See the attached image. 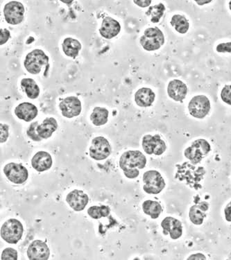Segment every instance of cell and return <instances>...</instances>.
<instances>
[{"label":"cell","instance_id":"25","mask_svg":"<svg viewBox=\"0 0 231 260\" xmlns=\"http://www.w3.org/2000/svg\"><path fill=\"white\" fill-rule=\"evenodd\" d=\"M21 86L25 92L26 96L31 100H35L39 98L40 92V88L37 83L34 79L26 78L21 81Z\"/></svg>","mask_w":231,"mask_h":260},{"label":"cell","instance_id":"43","mask_svg":"<svg viewBox=\"0 0 231 260\" xmlns=\"http://www.w3.org/2000/svg\"><path fill=\"white\" fill-rule=\"evenodd\" d=\"M229 9H230L231 11V0L230 3H229Z\"/></svg>","mask_w":231,"mask_h":260},{"label":"cell","instance_id":"7","mask_svg":"<svg viewBox=\"0 0 231 260\" xmlns=\"http://www.w3.org/2000/svg\"><path fill=\"white\" fill-rule=\"evenodd\" d=\"M144 191L149 194H158L166 187V182L157 171L151 170L143 175Z\"/></svg>","mask_w":231,"mask_h":260},{"label":"cell","instance_id":"10","mask_svg":"<svg viewBox=\"0 0 231 260\" xmlns=\"http://www.w3.org/2000/svg\"><path fill=\"white\" fill-rule=\"evenodd\" d=\"M111 153V146L104 137H96L92 140L90 147V156L95 160L107 159Z\"/></svg>","mask_w":231,"mask_h":260},{"label":"cell","instance_id":"3","mask_svg":"<svg viewBox=\"0 0 231 260\" xmlns=\"http://www.w3.org/2000/svg\"><path fill=\"white\" fill-rule=\"evenodd\" d=\"M23 233V225L16 219H9L1 228L2 238L11 244H16L22 239Z\"/></svg>","mask_w":231,"mask_h":260},{"label":"cell","instance_id":"29","mask_svg":"<svg viewBox=\"0 0 231 260\" xmlns=\"http://www.w3.org/2000/svg\"><path fill=\"white\" fill-rule=\"evenodd\" d=\"M166 7L163 4L160 3L158 5L149 7L148 11L146 12V16L150 18V20L153 23H158L160 18L163 16Z\"/></svg>","mask_w":231,"mask_h":260},{"label":"cell","instance_id":"17","mask_svg":"<svg viewBox=\"0 0 231 260\" xmlns=\"http://www.w3.org/2000/svg\"><path fill=\"white\" fill-rule=\"evenodd\" d=\"M161 226L163 229L164 235L170 233L172 240H178L183 235V226L181 222L172 216H168L161 223Z\"/></svg>","mask_w":231,"mask_h":260},{"label":"cell","instance_id":"2","mask_svg":"<svg viewBox=\"0 0 231 260\" xmlns=\"http://www.w3.org/2000/svg\"><path fill=\"white\" fill-rule=\"evenodd\" d=\"M140 43L144 49L149 52L158 50L164 45V34L158 27L147 28L141 38Z\"/></svg>","mask_w":231,"mask_h":260},{"label":"cell","instance_id":"40","mask_svg":"<svg viewBox=\"0 0 231 260\" xmlns=\"http://www.w3.org/2000/svg\"><path fill=\"white\" fill-rule=\"evenodd\" d=\"M187 259H206V256L202 253L194 254V255H190V257L187 258Z\"/></svg>","mask_w":231,"mask_h":260},{"label":"cell","instance_id":"30","mask_svg":"<svg viewBox=\"0 0 231 260\" xmlns=\"http://www.w3.org/2000/svg\"><path fill=\"white\" fill-rule=\"evenodd\" d=\"M111 212L109 206H92L88 210V215L94 219H100L102 217H107Z\"/></svg>","mask_w":231,"mask_h":260},{"label":"cell","instance_id":"41","mask_svg":"<svg viewBox=\"0 0 231 260\" xmlns=\"http://www.w3.org/2000/svg\"><path fill=\"white\" fill-rule=\"evenodd\" d=\"M194 1L198 5L203 6L211 3L213 0H194Z\"/></svg>","mask_w":231,"mask_h":260},{"label":"cell","instance_id":"5","mask_svg":"<svg viewBox=\"0 0 231 260\" xmlns=\"http://www.w3.org/2000/svg\"><path fill=\"white\" fill-rule=\"evenodd\" d=\"M211 147L208 141L199 139L192 142V145L185 150L184 155L192 164L196 165L211 151Z\"/></svg>","mask_w":231,"mask_h":260},{"label":"cell","instance_id":"36","mask_svg":"<svg viewBox=\"0 0 231 260\" xmlns=\"http://www.w3.org/2000/svg\"><path fill=\"white\" fill-rule=\"evenodd\" d=\"M217 52L219 53H231V42L223 43L217 45Z\"/></svg>","mask_w":231,"mask_h":260},{"label":"cell","instance_id":"27","mask_svg":"<svg viewBox=\"0 0 231 260\" xmlns=\"http://www.w3.org/2000/svg\"><path fill=\"white\" fill-rule=\"evenodd\" d=\"M143 210L146 214L151 216V219H156L160 216L162 208L157 201L147 200L143 203Z\"/></svg>","mask_w":231,"mask_h":260},{"label":"cell","instance_id":"28","mask_svg":"<svg viewBox=\"0 0 231 260\" xmlns=\"http://www.w3.org/2000/svg\"><path fill=\"white\" fill-rule=\"evenodd\" d=\"M170 24L179 34H184L188 31L190 23L185 16L181 15H174L170 21Z\"/></svg>","mask_w":231,"mask_h":260},{"label":"cell","instance_id":"6","mask_svg":"<svg viewBox=\"0 0 231 260\" xmlns=\"http://www.w3.org/2000/svg\"><path fill=\"white\" fill-rule=\"evenodd\" d=\"M119 163L124 172L135 169L142 170L145 168L147 158L140 151H128L123 153Z\"/></svg>","mask_w":231,"mask_h":260},{"label":"cell","instance_id":"32","mask_svg":"<svg viewBox=\"0 0 231 260\" xmlns=\"http://www.w3.org/2000/svg\"><path fill=\"white\" fill-rule=\"evenodd\" d=\"M18 258V252L12 248H6L2 253L1 259L3 260H17Z\"/></svg>","mask_w":231,"mask_h":260},{"label":"cell","instance_id":"19","mask_svg":"<svg viewBox=\"0 0 231 260\" xmlns=\"http://www.w3.org/2000/svg\"><path fill=\"white\" fill-rule=\"evenodd\" d=\"M39 111L37 106L29 102L20 104L15 109V114L19 119L29 122L37 117Z\"/></svg>","mask_w":231,"mask_h":260},{"label":"cell","instance_id":"1","mask_svg":"<svg viewBox=\"0 0 231 260\" xmlns=\"http://www.w3.org/2000/svg\"><path fill=\"white\" fill-rule=\"evenodd\" d=\"M177 172L175 178L179 181L183 182L195 190L202 188L201 181L206 174L205 169L202 167H196L189 162L177 165Z\"/></svg>","mask_w":231,"mask_h":260},{"label":"cell","instance_id":"22","mask_svg":"<svg viewBox=\"0 0 231 260\" xmlns=\"http://www.w3.org/2000/svg\"><path fill=\"white\" fill-rule=\"evenodd\" d=\"M156 94L148 88L139 89L135 94V102L140 107H149L154 102Z\"/></svg>","mask_w":231,"mask_h":260},{"label":"cell","instance_id":"39","mask_svg":"<svg viewBox=\"0 0 231 260\" xmlns=\"http://www.w3.org/2000/svg\"><path fill=\"white\" fill-rule=\"evenodd\" d=\"M225 218L227 221L231 222V201L224 209Z\"/></svg>","mask_w":231,"mask_h":260},{"label":"cell","instance_id":"12","mask_svg":"<svg viewBox=\"0 0 231 260\" xmlns=\"http://www.w3.org/2000/svg\"><path fill=\"white\" fill-rule=\"evenodd\" d=\"M142 144L144 151L148 155H161L167 149L166 142L161 139L159 135H155L153 136L146 135L143 137Z\"/></svg>","mask_w":231,"mask_h":260},{"label":"cell","instance_id":"18","mask_svg":"<svg viewBox=\"0 0 231 260\" xmlns=\"http://www.w3.org/2000/svg\"><path fill=\"white\" fill-rule=\"evenodd\" d=\"M168 95L176 102H183L187 94V87L183 81L174 79L170 81L168 87Z\"/></svg>","mask_w":231,"mask_h":260},{"label":"cell","instance_id":"11","mask_svg":"<svg viewBox=\"0 0 231 260\" xmlns=\"http://www.w3.org/2000/svg\"><path fill=\"white\" fill-rule=\"evenodd\" d=\"M4 173L11 182L18 185L25 183L29 177V172L25 167L14 162L6 165L4 168Z\"/></svg>","mask_w":231,"mask_h":260},{"label":"cell","instance_id":"15","mask_svg":"<svg viewBox=\"0 0 231 260\" xmlns=\"http://www.w3.org/2000/svg\"><path fill=\"white\" fill-rule=\"evenodd\" d=\"M66 201L75 211L80 212L84 210L88 205L89 198L88 195L82 190L75 189L68 193Z\"/></svg>","mask_w":231,"mask_h":260},{"label":"cell","instance_id":"35","mask_svg":"<svg viewBox=\"0 0 231 260\" xmlns=\"http://www.w3.org/2000/svg\"><path fill=\"white\" fill-rule=\"evenodd\" d=\"M11 33L7 28H1L0 30V45H5L10 39Z\"/></svg>","mask_w":231,"mask_h":260},{"label":"cell","instance_id":"33","mask_svg":"<svg viewBox=\"0 0 231 260\" xmlns=\"http://www.w3.org/2000/svg\"><path fill=\"white\" fill-rule=\"evenodd\" d=\"M221 98L223 102L231 106V85L223 87L221 92Z\"/></svg>","mask_w":231,"mask_h":260},{"label":"cell","instance_id":"21","mask_svg":"<svg viewBox=\"0 0 231 260\" xmlns=\"http://www.w3.org/2000/svg\"><path fill=\"white\" fill-rule=\"evenodd\" d=\"M208 208L209 204L206 201H202L191 207L189 213L191 222L194 225H202L204 218L206 216V212L208 211Z\"/></svg>","mask_w":231,"mask_h":260},{"label":"cell","instance_id":"9","mask_svg":"<svg viewBox=\"0 0 231 260\" xmlns=\"http://www.w3.org/2000/svg\"><path fill=\"white\" fill-rule=\"evenodd\" d=\"M188 110L190 115L195 118H204L211 111V102L207 96H195L189 103Z\"/></svg>","mask_w":231,"mask_h":260},{"label":"cell","instance_id":"38","mask_svg":"<svg viewBox=\"0 0 231 260\" xmlns=\"http://www.w3.org/2000/svg\"><path fill=\"white\" fill-rule=\"evenodd\" d=\"M134 3L141 8H147L151 4V0H134Z\"/></svg>","mask_w":231,"mask_h":260},{"label":"cell","instance_id":"14","mask_svg":"<svg viewBox=\"0 0 231 260\" xmlns=\"http://www.w3.org/2000/svg\"><path fill=\"white\" fill-rule=\"evenodd\" d=\"M50 251L46 243L41 240H35L29 245L27 255L31 260H47Z\"/></svg>","mask_w":231,"mask_h":260},{"label":"cell","instance_id":"16","mask_svg":"<svg viewBox=\"0 0 231 260\" xmlns=\"http://www.w3.org/2000/svg\"><path fill=\"white\" fill-rule=\"evenodd\" d=\"M100 34L104 39L110 40L116 37L121 31L120 22L111 17H106L102 21Z\"/></svg>","mask_w":231,"mask_h":260},{"label":"cell","instance_id":"34","mask_svg":"<svg viewBox=\"0 0 231 260\" xmlns=\"http://www.w3.org/2000/svg\"><path fill=\"white\" fill-rule=\"evenodd\" d=\"M9 127L7 124H0V131H1V132H0L1 133V134H0V142H1V143H4L8 139L9 136Z\"/></svg>","mask_w":231,"mask_h":260},{"label":"cell","instance_id":"4","mask_svg":"<svg viewBox=\"0 0 231 260\" xmlns=\"http://www.w3.org/2000/svg\"><path fill=\"white\" fill-rule=\"evenodd\" d=\"M49 64V57L41 49H34L26 55L24 66L32 75H39L42 68Z\"/></svg>","mask_w":231,"mask_h":260},{"label":"cell","instance_id":"8","mask_svg":"<svg viewBox=\"0 0 231 260\" xmlns=\"http://www.w3.org/2000/svg\"><path fill=\"white\" fill-rule=\"evenodd\" d=\"M24 9L22 3L17 1H11L7 3L4 8V16L7 23L17 25L24 20Z\"/></svg>","mask_w":231,"mask_h":260},{"label":"cell","instance_id":"20","mask_svg":"<svg viewBox=\"0 0 231 260\" xmlns=\"http://www.w3.org/2000/svg\"><path fill=\"white\" fill-rule=\"evenodd\" d=\"M31 165L37 172H45L52 168V157L46 151H39L32 158Z\"/></svg>","mask_w":231,"mask_h":260},{"label":"cell","instance_id":"37","mask_svg":"<svg viewBox=\"0 0 231 260\" xmlns=\"http://www.w3.org/2000/svg\"><path fill=\"white\" fill-rule=\"evenodd\" d=\"M124 175L126 176V178H130V179H133V178H137L140 174V172L139 170H138V169L126 171V172H124Z\"/></svg>","mask_w":231,"mask_h":260},{"label":"cell","instance_id":"24","mask_svg":"<svg viewBox=\"0 0 231 260\" xmlns=\"http://www.w3.org/2000/svg\"><path fill=\"white\" fill-rule=\"evenodd\" d=\"M62 47V51L66 56L75 59L79 56L82 46L80 42L77 40L74 39L73 38H67L64 40Z\"/></svg>","mask_w":231,"mask_h":260},{"label":"cell","instance_id":"26","mask_svg":"<svg viewBox=\"0 0 231 260\" xmlns=\"http://www.w3.org/2000/svg\"><path fill=\"white\" fill-rule=\"evenodd\" d=\"M109 112L107 108L96 107L90 115L92 124L96 126H101L107 124L109 119Z\"/></svg>","mask_w":231,"mask_h":260},{"label":"cell","instance_id":"23","mask_svg":"<svg viewBox=\"0 0 231 260\" xmlns=\"http://www.w3.org/2000/svg\"><path fill=\"white\" fill-rule=\"evenodd\" d=\"M57 121L53 117H47L37 127V132L43 139H48L58 128Z\"/></svg>","mask_w":231,"mask_h":260},{"label":"cell","instance_id":"31","mask_svg":"<svg viewBox=\"0 0 231 260\" xmlns=\"http://www.w3.org/2000/svg\"><path fill=\"white\" fill-rule=\"evenodd\" d=\"M39 125L38 121L32 123L29 128H28L27 131H26V134H27L28 137H29L30 139L35 142H40L43 139V138L40 137L37 132V127Z\"/></svg>","mask_w":231,"mask_h":260},{"label":"cell","instance_id":"42","mask_svg":"<svg viewBox=\"0 0 231 260\" xmlns=\"http://www.w3.org/2000/svg\"><path fill=\"white\" fill-rule=\"evenodd\" d=\"M61 3L66 4V5H70L73 3L74 0H60Z\"/></svg>","mask_w":231,"mask_h":260},{"label":"cell","instance_id":"13","mask_svg":"<svg viewBox=\"0 0 231 260\" xmlns=\"http://www.w3.org/2000/svg\"><path fill=\"white\" fill-rule=\"evenodd\" d=\"M59 108L62 116L67 118L79 116L82 110L81 101L77 96H68L64 99L59 104Z\"/></svg>","mask_w":231,"mask_h":260}]
</instances>
